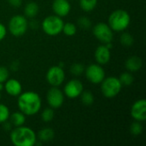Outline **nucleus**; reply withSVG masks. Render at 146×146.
Wrapping results in <instances>:
<instances>
[{"instance_id":"f257e3e1","label":"nucleus","mask_w":146,"mask_h":146,"mask_svg":"<svg viewBox=\"0 0 146 146\" xmlns=\"http://www.w3.org/2000/svg\"><path fill=\"white\" fill-rule=\"evenodd\" d=\"M17 104L20 111L25 115H34L40 110L42 101L37 92L28 91L19 95Z\"/></svg>"},{"instance_id":"f03ea898","label":"nucleus","mask_w":146,"mask_h":146,"mask_svg":"<svg viewBox=\"0 0 146 146\" xmlns=\"http://www.w3.org/2000/svg\"><path fill=\"white\" fill-rule=\"evenodd\" d=\"M10 140L15 146H33L37 143V135L30 127L21 126L10 133Z\"/></svg>"},{"instance_id":"7ed1b4c3","label":"nucleus","mask_w":146,"mask_h":146,"mask_svg":"<svg viewBox=\"0 0 146 146\" xmlns=\"http://www.w3.org/2000/svg\"><path fill=\"white\" fill-rule=\"evenodd\" d=\"M108 24L115 32H124L130 25L131 17L127 11L122 9H115L109 17Z\"/></svg>"},{"instance_id":"20e7f679","label":"nucleus","mask_w":146,"mask_h":146,"mask_svg":"<svg viewBox=\"0 0 146 146\" xmlns=\"http://www.w3.org/2000/svg\"><path fill=\"white\" fill-rule=\"evenodd\" d=\"M100 84L102 94L107 98H113L116 97L122 88L119 78L115 76L104 78Z\"/></svg>"},{"instance_id":"39448f33","label":"nucleus","mask_w":146,"mask_h":146,"mask_svg":"<svg viewBox=\"0 0 146 146\" xmlns=\"http://www.w3.org/2000/svg\"><path fill=\"white\" fill-rule=\"evenodd\" d=\"M63 21L62 17L54 15H49L45 17L42 22L43 31L49 36H56L62 33L63 27Z\"/></svg>"},{"instance_id":"423d86ee","label":"nucleus","mask_w":146,"mask_h":146,"mask_svg":"<svg viewBox=\"0 0 146 146\" xmlns=\"http://www.w3.org/2000/svg\"><path fill=\"white\" fill-rule=\"evenodd\" d=\"M10 33L15 37L24 35L28 28V21L27 18L21 15H16L11 17L8 24Z\"/></svg>"},{"instance_id":"0eeeda50","label":"nucleus","mask_w":146,"mask_h":146,"mask_svg":"<svg viewBox=\"0 0 146 146\" xmlns=\"http://www.w3.org/2000/svg\"><path fill=\"white\" fill-rule=\"evenodd\" d=\"M95 38L103 44H107L112 42L114 38L113 30L110 28L109 24L104 22L97 23L92 29Z\"/></svg>"},{"instance_id":"6e6552de","label":"nucleus","mask_w":146,"mask_h":146,"mask_svg":"<svg viewBox=\"0 0 146 146\" xmlns=\"http://www.w3.org/2000/svg\"><path fill=\"white\" fill-rule=\"evenodd\" d=\"M85 74L86 79L92 84H100L105 78V71L100 64H90L86 69Z\"/></svg>"},{"instance_id":"1a4fd4ad","label":"nucleus","mask_w":146,"mask_h":146,"mask_svg":"<svg viewBox=\"0 0 146 146\" xmlns=\"http://www.w3.org/2000/svg\"><path fill=\"white\" fill-rule=\"evenodd\" d=\"M65 80V73L63 68L57 66L50 68L46 73V80L51 86H61Z\"/></svg>"},{"instance_id":"9d476101","label":"nucleus","mask_w":146,"mask_h":146,"mask_svg":"<svg viewBox=\"0 0 146 146\" xmlns=\"http://www.w3.org/2000/svg\"><path fill=\"white\" fill-rule=\"evenodd\" d=\"M46 99L50 108L59 109L64 103V93L58 88V86H52L48 90Z\"/></svg>"},{"instance_id":"9b49d317","label":"nucleus","mask_w":146,"mask_h":146,"mask_svg":"<svg viewBox=\"0 0 146 146\" xmlns=\"http://www.w3.org/2000/svg\"><path fill=\"white\" fill-rule=\"evenodd\" d=\"M84 90L83 84L80 80L74 79L69 80L64 86V94L69 98H76L80 97Z\"/></svg>"},{"instance_id":"f8f14e48","label":"nucleus","mask_w":146,"mask_h":146,"mask_svg":"<svg viewBox=\"0 0 146 146\" xmlns=\"http://www.w3.org/2000/svg\"><path fill=\"white\" fill-rule=\"evenodd\" d=\"M131 116L137 121H144L146 119L145 99L136 101L131 108Z\"/></svg>"},{"instance_id":"ddd939ff","label":"nucleus","mask_w":146,"mask_h":146,"mask_svg":"<svg viewBox=\"0 0 146 146\" xmlns=\"http://www.w3.org/2000/svg\"><path fill=\"white\" fill-rule=\"evenodd\" d=\"M52 9L56 15L60 17L67 16L71 10V4L68 0H54Z\"/></svg>"},{"instance_id":"4468645a","label":"nucleus","mask_w":146,"mask_h":146,"mask_svg":"<svg viewBox=\"0 0 146 146\" xmlns=\"http://www.w3.org/2000/svg\"><path fill=\"white\" fill-rule=\"evenodd\" d=\"M111 58V52L105 44L99 45L95 50V60L100 65L107 64Z\"/></svg>"},{"instance_id":"2eb2a0df","label":"nucleus","mask_w":146,"mask_h":146,"mask_svg":"<svg viewBox=\"0 0 146 146\" xmlns=\"http://www.w3.org/2000/svg\"><path fill=\"white\" fill-rule=\"evenodd\" d=\"M3 89L7 94L12 97H17L22 92V86L21 82L15 79H8L5 81Z\"/></svg>"},{"instance_id":"dca6fc26","label":"nucleus","mask_w":146,"mask_h":146,"mask_svg":"<svg viewBox=\"0 0 146 146\" xmlns=\"http://www.w3.org/2000/svg\"><path fill=\"white\" fill-rule=\"evenodd\" d=\"M143 66L141 58L138 56H132L128 57L125 62V67L128 72L134 73L139 71Z\"/></svg>"},{"instance_id":"f3484780","label":"nucleus","mask_w":146,"mask_h":146,"mask_svg":"<svg viewBox=\"0 0 146 146\" xmlns=\"http://www.w3.org/2000/svg\"><path fill=\"white\" fill-rule=\"evenodd\" d=\"M39 8L38 5L35 2H29L26 4L24 8L25 16L30 19H33L38 13Z\"/></svg>"},{"instance_id":"a211bd4d","label":"nucleus","mask_w":146,"mask_h":146,"mask_svg":"<svg viewBox=\"0 0 146 146\" xmlns=\"http://www.w3.org/2000/svg\"><path fill=\"white\" fill-rule=\"evenodd\" d=\"M9 122L11 123L12 126L17 127L23 126L26 122V115L22 112H15L12 115H9Z\"/></svg>"},{"instance_id":"6ab92c4d","label":"nucleus","mask_w":146,"mask_h":146,"mask_svg":"<svg viewBox=\"0 0 146 146\" xmlns=\"http://www.w3.org/2000/svg\"><path fill=\"white\" fill-rule=\"evenodd\" d=\"M54 130L50 127H44L38 133V139L41 142H49L54 139Z\"/></svg>"},{"instance_id":"aec40b11","label":"nucleus","mask_w":146,"mask_h":146,"mask_svg":"<svg viewBox=\"0 0 146 146\" xmlns=\"http://www.w3.org/2000/svg\"><path fill=\"white\" fill-rule=\"evenodd\" d=\"M81 103L85 106H91L94 103V95L90 91H84L80 95Z\"/></svg>"},{"instance_id":"412c9836","label":"nucleus","mask_w":146,"mask_h":146,"mask_svg":"<svg viewBox=\"0 0 146 146\" xmlns=\"http://www.w3.org/2000/svg\"><path fill=\"white\" fill-rule=\"evenodd\" d=\"M98 4V0H80V6L85 12L92 11Z\"/></svg>"},{"instance_id":"4be33fe9","label":"nucleus","mask_w":146,"mask_h":146,"mask_svg":"<svg viewBox=\"0 0 146 146\" xmlns=\"http://www.w3.org/2000/svg\"><path fill=\"white\" fill-rule=\"evenodd\" d=\"M119 80L122 86H129L133 83L134 78L131 72H124L121 74Z\"/></svg>"},{"instance_id":"5701e85b","label":"nucleus","mask_w":146,"mask_h":146,"mask_svg":"<svg viewBox=\"0 0 146 146\" xmlns=\"http://www.w3.org/2000/svg\"><path fill=\"white\" fill-rule=\"evenodd\" d=\"M120 41H121V44L123 46H125V47H130V46H132L133 44L134 38H133V36L131 33H127V32H124L121 35Z\"/></svg>"},{"instance_id":"b1692460","label":"nucleus","mask_w":146,"mask_h":146,"mask_svg":"<svg viewBox=\"0 0 146 146\" xmlns=\"http://www.w3.org/2000/svg\"><path fill=\"white\" fill-rule=\"evenodd\" d=\"M65 35L67 36H74L77 33V27L72 23V22H67L63 24L62 31Z\"/></svg>"},{"instance_id":"393cba45","label":"nucleus","mask_w":146,"mask_h":146,"mask_svg":"<svg viewBox=\"0 0 146 146\" xmlns=\"http://www.w3.org/2000/svg\"><path fill=\"white\" fill-rule=\"evenodd\" d=\"M55 114L52 108L44 109L41 113V119L44 122H50L54 119Z\"/></svg>"},{"instance_id":"a878e982","label":"nucleus","mask_w":146,"mask_h":146,"mask_svg":"<svg viewBox=\"0 0 146 146\" xmlns=\"http://www.w3.org/2000/svg\"><path fill=\"white\" fill-rule=\"evenodd\" d=\"M84 71H85V67L82 63H80V62L73 63L70 67V73L74 74V76H79L82 74Z\"/></svg>"},{"instance_id":"bb28decb","label":"nucleus","mask_w":146,"mask_h":146,"mask_svg":"<svg viewBox=\"0 0 146 146\" xmlns=\"http://www.w3.org/2000/svg\"><path fill=\"white\" fill-rule=\"evenodd\" d=\"M9 109L3 104H0V123H3L9 118Z\"/></svg>"},{"instance_id":"cd10ccee","label":"nucleus","mask_w":146,"mask_h":146,"mask_svg":"<svg viewBox=\"0 0 146 146\" xmlns=\"http://www.w3.org/2000/svg\"><path fill=\"white\" fill-rule=\"evenodd\" d=\"M143 132V127L140 123V121H135L133 122L130 126V133L133 136H139Z\"/></svg>"},{"instance_id":"c85d7f7f","label":"nucleus","mask_w":146,"mask_h":146,"mask_svg":"<svg viewBox=\"0 0 146 146\" xmlns=\"http://www.w3.org/2000/svg\"><path fill=\"white\" fill-rule=\"evenodd\" d=\"M77 23L79 25V27L82 29H85V30H87L89 28H91L92 27V21L89 18L86 17V16H80L78 21H77Z\"/></svg>"},{"instance_id":"c756f323","label":"nucleus","mask_w":146,"mask_h":146,"mask_svg":"<svg viewBox=\"0 0 146 146\" xmlns=\"http://www.w3.org/2000/svg\"><path fill=\"white\" fill-rule=\"evenodd\" d=\"M9 77V71L6 67L0 66V83H4Z\"/></svg>"},{"instance_id":"7c9ffc66","label":"nucleus","mask_w":146,"mask_h":146,"mask_svg":"<svg viewBox=\"0 0 146 146\" xmlns=\"http://www.w3.org/2000/svg\"><path fill=\"white\" fill-rule=\"evenodd\" d=\"M7 34V29L4 25L0 23V41H2Z\"/></svg>"},{"instance_id":"2f4dec72","label":"nucleus","mask_w":146,"mask_h":146,"mask_svg":"<svg viewBox=\"0 0 146 146\" xmlns=\"http://www.w3.org/2000/svg\"><path fill=\"white\" fill-rule=\"evenodd\" d=\"M8 3L11 6H13L15 8H18L22 4V0H8Z\"/></svg>"},{"instance_id":"473e14b6","label":"nucleus","mask_w":146,"mask_h":146,"mask_svg":"<svg viewBox=\"0 0 146 146\" xmlns=\"http://www.w3.org/2000/svg\"><path fill=\"white\" fill-rule=\"evenodd\" d=\"M2 124H3V129H4V130H6V131H9V130L11 129L12 125H11V123H10V122H8V121H4V122H3V123H2Z\"/></svg>"},{"instance_id":"72a5a7b5","label":"nucleus","mask_w":146,"mask_h":146,"mask_svg":"<svg viewBox=\"0 0 146 146\" xmlns=\"http://www.w3.org/2000/svg\"><path fill=\"white\" fill-rule=\"evenodd\" d=\"M3 88H4V85H3V83H0V92H2V91L3 90Z\"/></svg>"},{"instance_id":"f704fd0d","label":"nucleus","mask_w":146,"mask_h":146,"mask_svg":"<svg viewBox=\"0 0 146 146\" xmlns=\"http://www.w3.org/2000/svg\"><path fill=\"white\" fill-rule=\"evenodd\" d=\"M0 98H1V92H0Z\"/></svg>"}]
</instances>
